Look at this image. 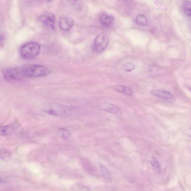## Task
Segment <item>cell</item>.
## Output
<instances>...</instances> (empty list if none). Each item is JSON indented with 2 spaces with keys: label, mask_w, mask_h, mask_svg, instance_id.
I'll use <instances>...</instances> for the list:
<instances>
[{
  "label": "cell",
  "mask_w": 191,
  "mask_h": 191,
  "mask_svg": "<svg viewBox=\"0 0 191 191\" xmlns=\"http://www.w3.org/2000/svg\"><path fill=\"white\" fill-rule=\"evenodd\" d=\"M22 71L25 78H38L48 75L50 71L43 66L30 64L22 68Z\"/></svg>",
  "instance_id": "obj_1"
},
{
  "label": "cell",
  "mask_w": 191,
  "mask_h": 191,
  "mask_svg": "<svg viewBox=\"0 0 191 191\" xmlns=\"http://www.w3.org/2000/svg\"><path fill=\"white\" fill-rule=\"evenodd\" d=\"M116 90L122 93L127 94L129 96L133 95V92L131 89L129 87L122 85L117 86L115 88Z\"/></svg>",
  "instance_id": "obj_11"
},
{
  "label": "cell",
  "mask_w": 191,
  "mask_h": 191,
  "mask_svg": "<svg viewBox=\"0 0 191 191\" xmlns=\"http://www.w3.org/2000/svg\"><path fill=\"white\" fill-rule=\"evenodd\" d=\"M136 22L138 26H146L148 25V20L145 16L140 15L136 17Z\"/></svg>",
  "instance_id": "obj_12"
},
{
  "label": "cell",
  "mask_w": 191,
  "mask_h": 191,
  "mask_svg": "<svg viewBox=\"0 0 191 191\" xmlns=\"http://www.w3.org/2000/svg\"><path fill=\"white\" fill-rule=\"evenodd\" d=\"M3 74L5 79L9 82H18L25 78L22 68H8L3 72Z\"/></svg>",
  "instance_id": "obj_3"
},
{
  "label": "cell",
  "mask_w": 191,
  "mask_h": 191,
  "mask_svg": "<svg viewBox=\"0 0 191 191\" xmlns=\"http://www.w3.org/2000/svg\"><path fill=\"white\" fill-rule=\"evenodd\" d=\"M182 8L184 13L191 17V1H185L183 2L182 5Z\"/></svg>",
  "instance_id": "obj_13"
},
{
  "label": "cell",
  "mask_w": 191,
  "mask_h": 191,
  "mask_svg": "<svg viewBox=\"0 0 191 191\" xmlns=\"http://www.w3.org/2000/svg\"><path fill=\"white\" fill-rule=\"evenodd\" d=\"M73 25L72 19L66 16L61 17L59 21V28L63 31L70 30Z\"/></svg>",
  "instance_id": "obj_8"
},
{
  "label": "cell",
  "mask_w": 191,
  "mask_h": 191,
  "mask_svg": "<svg viewBox=\"0 0 191 191\" xmlns=\"http://www.w3.org/2000/svg\"><path fill=\"white\" fill-rule=\"evenodd\" d=\"M122 69L124 71L129 72L133 70L135 68V65L132 62H128L122 66Z\"/></svg>",
  "instance_id": "obj_16"
},
{
  "label": "cell",
  "mask_w": 191,
  "mask_h": 191,
  "mask_svg": "<svg viewBox=\"0 0 191 191\" xmlns=\"http://www.w3.org/2000/svg\"><path fill=\"white\" fill-rule=\"evenodd\" d=\"M46 1L49 2H50L51 1V0H46Z\"/></svg>",
  "instance_id": "obj_21"
},
{
  "label": "cell",
  "mask_w": 191,
  "mask_h": 191,
  "mask_svg": "<svg viewBox=\"0 0 191 191\" xmlns=\"http://www.w3.org/2000/svg\"><path fill=\"white\" fill-rule=\"evenodd\" d=\"M39 20L40 22L45 26L53 29L55 17L52 13H46L40 16Z\"/></svg>",
  "instance_id": "obj_6"
},
{
  "label": "cell",
  "mask_w": 191,
  "mask_h": 191,
  "mask_svg": "<svg viewBox=\"0 0 191 191\" xmlns=\"http://www.w3.org/2000/svg\"><path fill=\"white\" fill-rule=\"evenodd\" d=\"M100 109L114 114L118 115L121 113V110L118 107L112 103L105 102L101 103L99 106Z\"/></svg>",
  "instance_id": "obj_7"
},
{
  "label": "cell",
  "mask_w": 191,
  "mask_h": 191,
  "mask_svg": "<svg viewBox=\"0 0 191 191\" xmlns=\"http://www.w3.org/2000/svg\"><path fill=\"white\" fill-rule=\"evenodd\" d=\"M13 132V129L10 126H3L0 129V134L1 136H4L10 134Z\"/></svg>",
  "instance_id": "obj_15"
},
{
  "label": "cell",
  "mask_w": 191,
  "mask_h": 191,
  "mask_svg": "<svg viewBox=\"0 0 191 191\" xmlns=\"http://www.w3.org/2000/svg\"><path fill=\"white\" fill-rule=\"evenodd\" d=\"M109 40L105 35L100 34L96 37L93 44L92 48L94 51L101 52L108 46Z\"/></svg>",
  "instance_id": "obj_5"
},
{
  "label": "cell",
  "mask_w": 191,
  "mask_h": 191,
  "mask_svg": "<svg viewBox=\"0 0 191 191\" xmlns=\"http://www.w3.org/2000/svg\"><path fill=\"white\" fill-rule=\"evenodd\" d=\"M68 1L72 3H74L76 2L78 0H68Z\"/></svg>",
  "instance_id": "obj_20"
},
{
  "label": "cell",
  "mask_w": 191,
  "mask_h": 191,
  "mask_svg": "<svg viewBox=\"0 0 191 191\" xmlns=\"http://www.w3.org/2000/svg\"><path fill=\"white\" fill-rule=\"evenodd\" d=\"M152 165L153 166V167L157 168L158 167V164H157V161L155 159H153L152 161Z\"/></svg>",
  "instance_id": "obj_19"
},
{
  "label": "cell",
  "mask_w": 191,
  "mask_h": 191,
  "mask_svg": "<svg viewBox=\"0 0 191 191\" xmlns=\"http://www.w3.org/2000/svg\"><path fill=\"white\" fill-rule=\"evenodd\" d=\"M41 50L37 43L30 42L24 45L21 48L20 53L22 57L26 59L33 58L39 54Z\"/></svg>",
  "instance_id": "obj_2"
},
{
  "label": "cell",
  "mask_w": 191,
  "mask_h": 191,
  "mask_svg": "<svg viewBox=\"0 0 191 191\" xmlns=\"http://www.w3.org/2000/svg\"><path fill=\"white\" fill-rule=\"evenodd\" d=\"M100 21L103 26L109 27L113 24L114 21V17L113 16L104 13L101 16Z\"/></svg>",
  "instance_id": "obj_10"
},
{
  "label": "cell",
  "mask_w": 191,
  "mask_h": 191,
  "mask_svg": "<svg viewBox=\"0 0 191 191\" xmlns=\"http://www.w3.org/2000/svg\"><path fill=\"white\" fill-rule=\"evenodd\" d=\"M100 168L102 174L106 178H109L110 176V173L108 170L105 166L101 165Z\"/></svg>",
  "instance_id": "obj_18"
},
{
  "label": "cell",
  "mask_w": 191,
  "mask_h": 191,
  "mask_svg": "<svg viewBox=\"0 0 191 191\" xmlns=\"http://www.w3.org/2000/svg\"><path fill=\"white\" fill-rule=\"evenodd\" d=\"M72 190L75 191H90L87 187L81 185H75L72 187Z\"/></svg>",
  "instance_id": "obj_17"
},
{
  "label": "cell",
  "mask_w": 191,
  "mask_h": 191,
  "mask_svg": "<svg viewBox=\"0 0 191 191\" xmlns=\"http://www.w3.org/2000/svg\"><path fill=\"white\" fill-rule=\"evenodd\" d=\"M57 135L59 137L63 139H67L70 136V134L69 131L64 128L59 129L57 132Z\"/></svg>",
  "instance_id": "obj_14"
},
{
  "label": "cell",
  "mask_w": 191,
  "mask_h": 191,
  "mask_svg": "<svg viewBox=\"0 0 191 191\" xmlns=\"http://www.w3.org/2000/svg\"><path fill=\"white\" fill-rule=\"evenodd\" d=\"M47 111L50 114L61 117L69 116L73 113L72 110L68 107L57 105L50 106Z\"/></svg>",
  "instance_id": "obj_4"
},
{
  "label": "cell",
  "mask_w": 191,
  "mask_h": 191,
  "mask_svg": "<svg viewBox=\"0 0 191 191\" xmlns=\"http://www.w3.org/2000/svg\"><path fill=\"white\" fill-rule=\"evenodd\" d=\"M150 93L152 95L161 98V99L171 100L174 98V96L172 94L166 90H155L151 91Z\"/></svg>",
  "instance_id": "obj_9"
}]
</instances>
